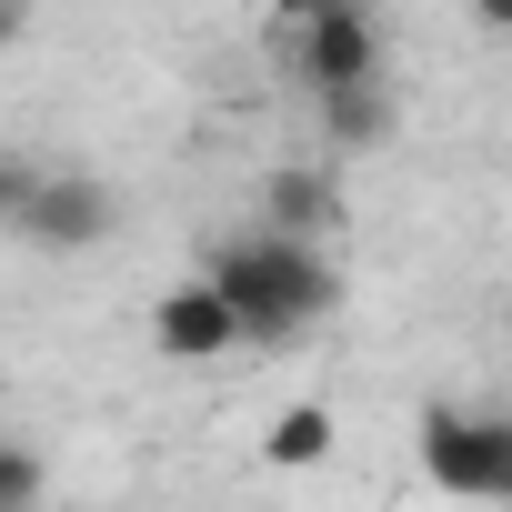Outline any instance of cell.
Returning a JSON list of instances; mask_svg holds the SVG:
<instances>
[{"instance_id":"cell-3","label":"cell","mask_w":512,"mask_h":512,"mask_svg":"<svg viewBox=\"0 0 512 512\" xmlns=\"http://www.w3.org/2000/svg\"><path fill=\"white\" fill-rule=\"evenodd\" d=\"M282 61L312 101L342 81H382V11L372 0H322L312 21H282Z\"/></svg>"},{"instance_id":"cell-13","label":"cell","mask_w":512,"mask_h":512,"mask_svg":"<svg viewBox=\"0 0 512 512\" xmlns=\"http://www.w3.org/2000/svg\"><path fill=\"white\" fill-rule=\"evenodd\" d=\"M262 11H272V21H312V11H322V0H262Z\"/></svg>"},{"instance_id":"cell-1","label":"cell","mask_w":512,"mask_h":512,"mask_svg":"<svg viewBox=\"0 0 512 512\" xmlns=\"http://www.w3.org/2000/svg\"><path fill=\"white\" fill-rule=\"evenodd\" d=\"M201 272L241 312V342H302L342 302V272L322 262V241H292V231H231L201 251Z\"/></svg>"},{"instance_id":"cell-7","label":"cell","mask_w":512,"mask_h":512,"mask_svg":"<svg viewBox=\"0 0 512 512\" xmlns=\"http://www.w3.org/2000/svg\"><path fill=\"white\" fill-rule=\"evenodd\" d=\"M312 111H322V131H332L342 151H382V141H392V91H382V81H342V91H322Z\"/></svg>"},{"instance_id":"cell-4","label":"cell","mask_w":512,"mask_h":512,"mask_svg":"<svg viewBox=\"0 0 512 512\" xmlns=\"http://www.w3.org/2000/svg\"><path fill=\"white\" fill-rule=\"evenodd\" d=\"M111 221H121L111 181H91V171H41V181H31V211H21V241H41V251H101Z\"/></svg>"},{"instance_id":"cell-12","label":"cell","mask_w":512,"mask_h":512,"mask_svg":"<svg viewBox=\"0 0 512 512\" xmlns=\"http://www.w3.org/2000/svg\"><path fill=\"white\" fill-rule=\"evenodd\" d=\"M472 21L482 31H512V0H472Z\"/></svg>"},{"instance_id":"cell-11","label":"cell","mask_w":512,"mask_h":512,"mask_svg":"<svg viewBox=\"0 0 512 512\" xmlns=\"http://www.w3.org/2000/svg\"><path fill=\"white\" fill-rule=\"evenodd\" d=\"M21 31H31V0H0V51H11Z\"/></svg>"},{"instance_id":"cell-10","label":"cell","mask_w":512,"mask_h":512,"mask_svg":"<svg viewBox=\"0 0 512 512\" xmlns=\"http://www.w3.org/2000/svg\"><path fill=\"white\" fill-rule=\"evenodd\" d=\"M31 161H0V231H21V211H31Z\"/></svg>"},{"instance_id":"cell-2","label":"cell","mask_w":512,"mask_h":512,"mask_svg":"<svg viewBox=\"0 0 512 512\" xmlns=\"http://www.w3.org/2000/svg\"><path fill=\"white\" fill-rule=\"evenodd\" d=\"M422 472L452 502H512V412L432 402L422 412Z\"/></svg>"},{"instance_id":"cell-6","label":"cell","mask_w":512,"mask_h":512,"mask_svg":"<svg viewBox=\"0 0 512 512\" xmlns=\"http://www.w3.org/2000/svg\"><path fill=\"white\" fill-rule=\"evenodd\" d=\"M332 221H342V191H332V171H312V161H282V171L262 181V231L322 241Z\"/></svg>"},{"instance_id":"cell-8","label":"cell","mask_w":512,"mask_h":512,"mask_svg":"<svg viewBox=\"0 0 512 512\" xmlns=\"http://www.w3.org/2000/svg\"><path fill=\"white\" fill-rule=\"evenodd\" d=\"M332 442H342V422H332L322 402H292V412H272L262 462H282V472H322V462H332Z\"/></svg>"},{"instance_id":"cell-5","label":"cell","mask_w":512,"mask_h":512,"mask_svg":"<svg viewBox=\"0 0 512 512\" xmlns=\"http://www.w3.org/2000/svg\"><path fill=\"white\" fill-rule=\"evenodd\" d=\"M151 352L161 362H221V352H241V312L211 292V272H191V282H171L151 302Z\"/></svg>"},{"instance_id":"cell-9","label":"cell","mask_w":512,"mask_h":512,"mask_svg":"<svg viewBox=\"0 0 512 512\" xmlns=\"http://www.w3.org/2000/svg\"><path fill=\"white\" fill-rule=\"evenodd\" d=\"M41 492H51L41 452L31 442H0V512H41Z\"/></svg>"}]
</instances>
